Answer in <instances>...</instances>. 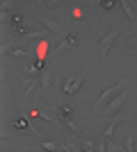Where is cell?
<instances>
[{
	"label": "cell",
	"mask_w": 137,
	"mask_h": 152,
	"mask_svg": "<svg viewBox=\"0 0 137 152\" xmlns=\"http://www.w3.org/2000/svg\"><path fill=\"white\" fill-rule=\"evenodd\" d=\"M124 89H126V80H119V82L114 84V86H110V89H105V91H103V95H101V98L96 100L94 109H101L103 104H107V102H110L112 98H114V95H117V93H121Z\"/></svg>",
	"instance_id": "6da1fadb"
},
{
	"label": "cell",
	"mask_w": 137,
	"mask_h": 152,
	"mask_svg": "<svg viewBox=\"0 0 137 152\" xmlns=\"http://www.w3.org/2000/svg\"><path fill=\"white\" fill-rule=\"evenodd\" d=\"M126 98H128V91H121V93H119L117 98H114V100H110V102H107V107L103 109V116H112V114H117L119 109L124 107Z\"/></svg>",
	"instance_id": "7a4b0ae2"
},
{
	"label": "cell",
	"mask_w": 137,
	"mask_h": 152,
	"mask_svg": "<svg viewBox=\"0 0 137 152\" xmlns=\"http://www.w3.org/2000/svg\"><path fill=\"white\" fill-rule=\"evenodd\" d=\"M80 86H82V77L80 75H69L64 80V84H62V91H64L66 95H76Z\"/></svg>",
	"instance_id": "3957f363"
},
{
	"label": "cell",
	"mask_w": 137,
	"mask_h": 152,
	"mask_svg": "<svg viewBox=\"0 0 137 152\" xmlns=\"http://www.w3.org/2000/svg\"><path fill=\"white\" fill-rule=\"evenodd\" d=\"M12 25H14V32H16V34H23V37H27V39H32V37H39L37 32H30V30H27L25 20L21 18L19 14H14V16H12Z\"/></svg>",
	"instance_id": "277c9868"
},
{
	"label": "cell",
	"mask_w": 137,
	"mask_h": 152,
	"mask_svg": "<svg viewBox=\"0 0 137 152\" xmlns=\"http://www.w3.org/2000/svg\"><path fill=\"white\" fill-rule=\"evenodd\" d=\"M114 39H117V32H114V30H110V32L103 37V43H101V52H103V55H107V52H110V45L114 43Z\"/></svg>",
	"instance_id": "5b68a950"
},
{
	"label": "cell",
	"mask_w": 137,
	"mask_h": 152,
	"mask_svg": "<svg viewBox=\"0 0 137 152\" xmlns=\"http://www.w3.org/2000/svg\"><path fill=\"white\" fill-rule=\"evenodd\" d=\"M41 23H44V25L46 27H48V30H50L53 32V34H59V32H62V27H59V23H55V20H53V18H46V16H41Z\"/></svg>",
	"instance_id": "8992f818"
},
{
	"label": "cell",
	"mask_w": 137,
	"mask_h": 152,
	"mask_svg": "<svg viewBox=\"0 0 137 152\" xmlns=\"http://www.w3.org/2000/svg\"><path fill=\"white\" fill-rule=\"evenodd\" d=\"M37 84H39V80H37V77H27V80H25V86H23V91H21V95H23V98H27V95H30V91H32Z\"/></svg>",
	"instance_id": "52a82bcc"
},
{
	"label": "cell",
	"mask_w": 137,
	"mask_h": 152,
	"mask_svg": "<svg viewBox=\"0 0 137 152\" xmlns=\"http://www.w3.org/2000/svg\"><path fill=\"white\" fill-rule=\"evenodd\" d=\"M76 41H78V32H71V34H69V37L64 39V41H62V43L57 45L59 50H66V48H71L73 43H76Z\"/></svg>",
	"instance_id": "ba28073f"
},
{
	"label": "cell",
	"mask_w": 137,
	"mask_h": 152,
	"mask_svg": "<svg viewBox=\"0 0 137 152\" xmlns=\"http://www.w3.org/2000/svg\"><path fill=\"white\" fill-rule=\"evenodd\" d=\"M119 121H121V118H114V121L110 123V125L105 127V132H103V136L105 139H112V134H114V129H117V125H119Z\"/></svg>",
	"instance_id": "9c48e42d"
},
{
	"label": "cell",
	"mask_w": 137,
	"mask_h": 152,
	"mask_svg": "<svg viewBox=\"0 0 137 152\" xmlns=\"http://www.w3.org/2000/svg\"><path fill=\"white\" fill-rule=\"evenodd\" d=\"M57 116L62 118V121H69V118H71V107H59L57 109Z\"/></svg>",
	"instance_id": "30bf717a"
},
{
	"label": "cell",
	"mask_w": 137,
	"mask_h": 152,
	"mask_svg": "<svg viewBox=\"0 0 137 152\" xmlns=\"http://www.w3.org/2000/svg\"><path fill=\"white\" fill-rule=\"evenodd\" d=\"M41 86H44V89L50 86V73H46V70H41Z\"/></svg>",
	"instance_id": "8fae6325"
},
{
	"label": "cell",
	"mask_w": 137,
	"mask_h": 152,
	"mask_svg": "<svg viewBox=\"0 0 137 152\" xmlns=\"http://www.w3.org/2000/svg\"><path fill=\"white\" fill-rule=\"evenodd\" d=\"M119 2H121V7H124V12H126V16H128V18H130V23H133V20H135V16H133L130 7H128V2H126V0H119Z\"/></svg>",
	"instance_id": "7c38bea8"
},
{
	"label": "cell",
	"mask_w": 137,
	"mask_h": 152,
	"mask_svg": "<svg viewBox=\"0 0 137 152\" xmlns=\"http://www.w3.org/2000/svg\"><path fill=\"white\" fill-rule=\"evenodd\" d=\"M14 127H16V129H30V125H27V121H25V118L16 121V123H14Z\"/></svg>",
	"instance_id": "4fadbf2b"
},
{
	"label": "cell",
	"mask_w": 137,
	"mask_h": 152,
	"mask_svg": "<svg viewBox=\"0 0 137 152\" xmlns=\"http://www.w3.org/2000/svg\"><path fill=\"white\" fill-rule=\"evenodd\" d=\"M34 114H37V116H39V118H41V121H48V123H57V121H55V118H50V116H48V114H46V111H34Z\"/></svg>",
	"instance_id": "5bb4252c"
},
{
	"label": "cell",
	"mask_w": 137,
	"mask_h": 152,
	"mask_svg": "<svg viewBox=\"0 0 137 152\" xmlns=\"http://www.w3.org/2000/svg\"><path fill=\"white\" fill-rule=\"evenodd\" d=\"M41 145H44V150H57V143H53V141H44V143H41Z\"/></svg>",
	"instance_id": "9a60e30c"
},
{
	"label": "cell",
	"mask_w": 137,
	"mask_h": 152,
	"mask_svg": "<svg viewBox=\"0 0 137 152\" xmlns=\"http://www.w3.org/2000/svg\"><path fill=\"white\" fill-rule=\"evenodd\" d=\"M82 150H96V143L94 141H82Z\"/></svg>",
	"instance_id": "2e32d148"
},
{
	"label": "cell",
	"mask_w": 137,
	"mask_h": 152,
	"mask_svg": "<svg viewBox=\"0 0 137 152\" xmlns=\"http://www.w3.org/2000/svg\"><path fill=\"white\" fill-rule=\"evenodd\" d=\"M12 7H14V0H2V14H5V12H9Z\"/></svg>",
	"instance_id": "e0dca14e"
},
{
	"label": "cell",
	"mask_w": 137,
	"mask_h": 152,
	"mask_svg": "<svg viewBox=\"0 0 137 152\" xmlns=\"http://www.w3.org/2000/svg\"><path fill=\"white\" fill-rule=\"evenodd\" d=\"M112 5H114V0H101V7H103V12H107Z\"/></svg>",
	"instance_id": "ac0fdd59"
},
{
	"label": "cell",
	"mask_w": 137,
	"mask_h": 152,
	"mask_svg": "<svg viewBox=\"0 0 137 152\" xmlns=\"http://www.w3.org/2000/svg\"><path fill=\"white\" fill-rule=\"evenodd\" d=\"M25 55H27V50H12V57H16V59L25 57Z\"/></svg>",
	"instance_id": "d6986e66"
},
{
	"label": "cell",
	"mask_w": 137,
	"mask_h": 152,
	"mask_svg": "<svg viewBox=\"0 0 137 152\" xmlns=\"http://www.w3.org/2000/svg\"><path fill=\"white\" fill-rule=\"evenodd\" d=\"M126 150H135V145H133V134H128V145H126Z\"/></svg>",
	"instance_id": "ffe728a7"
},
{
	"label": "cell",
	"mask_w": 137,
	"mask_h": 152,
	"mask_svg": "<svg viewBox=\"0 0 137 152\" xmlns=\"http://www.w3.org/2000/svg\"><path fill=\"white\" fill-rule=\"evenodd\" d=\"M128 45H130V48H135V45H137V37H133L130 41H128Z\"/></svg>",
	"instance_id": "44dd1931"
}]
</instances>
